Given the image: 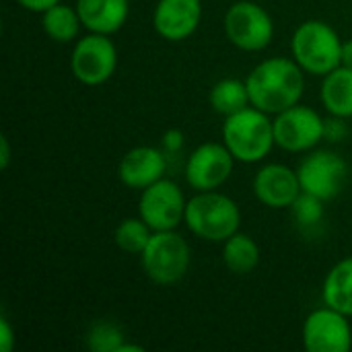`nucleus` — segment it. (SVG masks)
<instances>
[{"mask_svg":"<svg viewBox=\"0 0 352 352\" xmlns=\"http://www.w3.org/2000/svg\"><path fill=\"white\" fill-rule=\"evenodd\" d=\"M245 82L250 103L276 116L301 101L305 91V70L293 60V56H272L256 64Z\"/></svg>","mask_w":352,"mask_h":352,"instance_id":"nucleus-1","label":"nucleus"},{"mask_svg":"<svg viewBox=\"0 0 352 352\" xmlns=\"http://www.w3.org/2000/svg\"><path fill=\"white\" fill-rule=\"evenodd\" d=\"M270 113L248 105L245 109L227 116L223 122V142L239 163H262L270 151L276 146L274 140V122Z\"/></svg>","mask_w":352,"mask_h":352,"instance_id":"nucleus-2","label":"nucleus"},{"mask_svg":"<svg viewBox=\"0 0 352 352\" xmlns=\"http://www.w3.org/2000/svg\"><path fill=\"white\" fill-rule=\"evenodd\" d=\"M186 227L202 241L223 243L241 227V210L237 202L219 192H196L186 206Z\"/></svg>","mask_w":352,"mask_h":352,"instance_id":"nucleus-3","label":"nucleus"},{"mask_svg":"<svg viewBox=\"0 0 352 352\" xmlns=\"http://www.w3.org/2000/svg\"><path fill=\"white\" fill-rule=\"evenodd\" d=\"M342 39L338 31L320 19L301 23L291 37L293 60L314 76H326L342 64Z\"/></svg>","mask_w":352,"mask_h":352,"instance_id":"nucleus-4","label":"nucleus"},{"mask_svg":"<svg viewBox=\"0 0 352 352\" xmlns=\"http://www.w3.org/2000/svg\"><path fill=\"white\" fill-rule=\"evenodd\" d=\"M192 262V252L186 241L175 231H153L146 248L140 254V264L144 274L161 287L179 283Z\"/></svg>","mask_w":352,"mask_h":352,"instance_id":"nucleus-5","label":"nucleus"},{"mask_svg":"<svg viewBox=\"0 0 352 352\" xmlns=\"http://www.w3.org/2000/svg\"><path fill=\"white\" fill-rule=\"evenodd\" d=\"M223 29L231 45L241 52H262L274 39V21L270 12L254 0L233 2L225 12Z\"/></svg>","mask_w":352,"mask_h":352,"instance_id":"nucleus-6","label":"nucleus"},{"mask_svg":"<svg viewBox=\"0 0 352 352\" xmlns=\"http://www.w3.org/2000/svg\"><path fill=\"white\" fill-rule=\"evenodd\" d=\"M118 68V47L111 35L103 33H87L74 41L70 54V70L72 76L87 85L99 87L107 82Z\"/></svg>","mask_w":352,"mask_h":352,"instance_id":"nucleus-7","label":"nucleus"},{"mask_svg":"<svg viewBox=\"0 0 352 352\" xmlns=\"http://www.w3.org/2000/svg\"><path fill=\"white\" fill-rule=\"evenodd\" d=\"M186 194L184 190L167 177L140 190L138 217L153 231H175L186 221Z\"/></svg>","mask_w":352,"mask_h":352,"instance_id":"nucleus-8","label":"nucleus"},{"mask_svg":"<svg viewBox=\"0 0 352 352\" xmlns=\"http://www.w3.org/2000/svg\"><path fill=\"white\" fill-rule=\"evenodd\" d=\"M274 140L287 153H309L326 138V120L309 105H293L276 113Z\"/></svg>","mask_w":352,"mask_h":352,"instance_id":"nucleus-9","label":"nucleus"},{"mask_svg":"<svg viewBox=\"0 0 352 352\" xmlns=\"http://www.w3.org/2000/svg\"><path fill=\"white\" fill-rule=\"evenodd\" d=\"M235 157L225 146V142H202L196 146L186 161L184 175L192 190L210 192L219 190L233 175Z\"/></svg>","mask_w":352,"mask_h":352,"instance_id":"nucleus-10","label":"nucleus"},{"mask_svg":"<svg viewBox=\"0 0 352 352\" xmlns=\"http://www.w3.org/2000/svg\"><path fill=\"white\" fill-rule=\"evenodd\" d=\"M297 175L303 192L328 202L342 192L349 177V163L334 151H309L299 163Z\"/></svg>","mask_w":352,"mask_h":352,"instance_id":"nucleus-11","label":"nucleus"},{"mask_svg":"<svg viewBox=\"0 0 352 352\" xmlns=\"http://www.w3.org/2000/svg\"><path fill=\"white\" fill-rule=\"evenodd\" d=\"M303 349L307 352H351L352 326L349 316L324 305L303 322Z\"/></svg>","mask_w":352,"mask_h":352,"instance_id":"nucleus-12","label":"nucleus"},{"mask_svg":"<svg viewBox=\"0 0 352 352\" xmlns=\"http://www.w3.org/2000/svg\"><path fill=\"white\" fill-rule=\"evenodd\" d=\"M252 188H254V196L258 198V202L274 210L291 208L293 202L303 192L297 171L285 163L262 165L254 175Z\"/></svg>","mask_w":352,"mask_h":352,"instance_id":"nucleus-13","label":"nucleus"},{"mask_svg":"<svg viewBox=\"0 0 352 352\" xmlns=\"http://www.w3.org/2000/svg\"><path fill=\"white\" fill-rule=\"evenodd\" d=\"M202 21V0H159L153 10V27L167 41L192 37Z\"/></svg>","mask_w":352,"mask_h":352,"instance_id":"nucleus-14","label":"nucleus"},{"mask_svg":"<svg viewBox=\"0 0 352 352\" xmlns=\"http://www.w3.org/2000/svg\"><path fill=\"white\" fill-rule=\"evenodd\" d=\"M167 171V155L157 146H134L130 148L120 165L118 177L130 190H144L151 184L165 177Z\"/></svg>","mask_w":352,"mask_h":352,"instance_id":"nucleus-15","label":"nucleus"},{"mask_svg":"<svg viewBox=\"0 0 352 352\" xmlns=\"http://www.w3.org/2000/svg\"><path fill=\"white\" fill-rule=\"evenodd\" d=\"M82 27L91 33L113 35L130 16V0H76Z\"/></svg>","mask_w":352,"mask_h":352,"instance_id":"nucleus-16","label":"nucleus"},{"mask_svg":"<svg viewBox=\"0 0 352 352\" xmlns=\"http://www.w3.org/2000/svg\"><path fill=\"white\" fill-rule=\"evenodd\" d=\"M320 99L324 109L336 118H352V68L338 66L328 72L322 80Z\"/></svg>","mask_w":352,"mask_h":352,"instance_id":"nucleus-17","label":"nucleus"},{"mask_svg":"<svg viewBox=\"0 0 352 352\" xmlns=\"http://www.w3.org/2000/svg\"><path fill=\"white\" fill-rule=\"evenodd\" d=\"M324 305L352 318V256L336 262L322 285Z\"/></svg>","mask_w":352,"mask_h":352,"instance_id":"nucleus-18","label":"nucleus"},{"mask_svg":"<svg viewBox=\"0 0 352 352\" xmlns=\"http://www.w3.org/2000/svg\"><path fill=\"white\" fill-rule=\"evenodd\" d=\"M262 252L258 241L248 233H235L223 241V264L231 274L245 276L258 268Z\"/></svg>","mask_w":352,"mask_h":352,"instance_id":"nucleus-19","label":"nucleus"},{"mask_svg":"<svg viewBox=\"0 0 352 352\" xmlns=\"http://www.w3.org/2000/svg\"><path fill=\"white\" fill-rule=\"evenodd\" d=\"M41 29L43 33L56 43H70L80 37L82 21L76 6L58 2L56 6L47 8L41 14Z\"/></svg>","mask_w":352,"mask_h":352,"instance_id":"nucleus-20","label":"nucleus"},{"mask_svg":"<svg viewBox=\"0 0 352 352\" xmlns=\"http://www.w3.org/2000/svg\"><path fill=\"white\" fill-rule=\"evenodd\" d=\"M208 103L210 107L221 113V116H233L241 109H245L250 103V93H248V82L241 78H221L219 82L212 85L208 93Z\"/></svg>","mask_w":352,"mask_h":352,"instance_id":"nucleus-21","label":"nucleus"},{"mask_svg":"<svg viewBox=\"0 0 352 352\" xmlns=\"http://www.w3.org/2000/svg\"><path fill=\"white\" fill-rule=\"evenodd\" d=\"M151 235H153V229H151L140 217H132V219H124V221L116 227L113 241H116V245H118L122 252L140 256L142 250L146 248Z\"/></svg>","mask_w":352,"mask_h":352,"instance_id":"nucleus-22","label":"nucleus"},{"mask_svg":"<svg viewBox=\"0 0 352 352\" xmlns=\"http://www.w3.org/2000/svg\"><path fill=\"white\" fill-rule=\"evenodd\" d=\"M124 342L126 336L113 322H97L87 332V346L93 352H118Z\"/></svg>","mask_w":352,"mask_h":352,"instance_id":"nucleus-23","label":"nucleus"},{"mask_svg":"<svg viewBox=\"0 0 352 352\" xmlns=\"http://www.w3.org/2000/svg\"><path fill=\"white\" fill-rule=\"evenodd\" d=\"M289 210L293 212V219L301 229H311V227L320 225L326 214L324 200L314 194H307V192H301Z\"/></svg>","mask_w":352,"mask_h":352,"instance_id":"nucleus-24","label":"nucleus"},{"mask_svg":"<svg viewBox=\"0 0 352 352\" xmlns=\"http://www.w3.org/2000/svg\"><path fill=\"white\" fill-rule=\"evenodd\" d=\"M346 134H349V128H346V120H344V118L330 116V118L326 120V138H328V140L338 142V140H342Z\"/></svg>","mask_w":352,"mask_h":352,"instance_id":"nucleus-25","label":"nucleus"},{"mask_svg":"<svg viewBox=\"0 0 352 352\" xmlns=\"http://www.w3.org/2000/svg\"><path fill=\"white\" fill-rule=\"evenodd\" d=\"M161 148L169 155H175L184 148V132L177 128H171L163 134L161 138Z\"/></svg>","mask_w":352,"mask_h":352,"instance_id":"nucleus-26","label":"nucleus"},{"mask_svg":"<svg viewBox=\"0 0 352 352\" xmlns=\"http://www.w3.org/2000/svg\"><path fill=\"white\" fill-rule=\"evenodd\" d=\"M14 342H16V338H14V330H12L10 322L6 318H0V349L2 352L12 351Z\"/></svg>","mask_w":352,"mask_h":352,"instance_id":"nucleus-27","label":"nucleus"},{"mask_svg":"<svg viewBox=\"0 0 352 352\" xmlns=\"http://www.w3.org/2000/svg\"><path fill=\"white\" fill-rule=\"evenodd\" d=\"M19 2V6H23L25 10H29V12H35V14H43L47 8H52V6H56L58 2H62V0H16Z\"/></svg>","mask_w":352,"mask_h":352,"instance_id":"nucleus-28","label":"nucleus"},{"mask_svg":"<svg viewBox=\"0 0 352 352\" xmlns=\"http://www.w3.org/2000/svg\"><path fill=\"white\" fill-rule=\"evenodd\" d=\"M8 163H10V142L6 136H2L0 138V167L6 169Z\"/></svg>","mask_w":352,"mask_h":352,"instance_id":"nucleus-29","label":"nucleus"},{"mask_svg":"<svg viewBox=\"0 0 352 352\" xmlns=\"http://www.w3.org/2000/svg\"><path fill=\"white\" fill-rule=\"evenodd\" d=\"M342 66L352 68V39H346L342 43Z\"/></svg>","mask_w":352,"mask_h":352,"instance_id":"nucleus-30","label":"nucleus"},{"mask_svg":"<svg viewBox=\"0 0 352 352\" xmlns=\"http://www.w3.org/2000/svg\"><path fill=\"white\" fill-rule=\"evenodd\" d=\"M144 349L142 346H138V344H128V342H124L120 349H118V352H142Z\"/></svg>","mask_w":352,"mask_h":352,"instance_id":"nucleus-31","label":"nucleus"}]
</instances>
